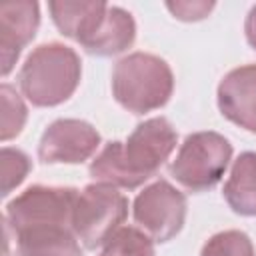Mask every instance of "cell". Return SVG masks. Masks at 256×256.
<instances>
[{"label":"cell","mask_w":256,"mask_h":256,"mask_svg":"<svg viewBox=\"0 0 256 256\" xmlns=\"http://www.w3.org/2000/svg\"><path fill=\"white\" fill-rule=\"evenodd\" d=\"M100 146L98 130L78 118L54 120L42 134L38 158L44 164H82Z\"/></svg>","instance_id":"8"},{"label":"cell","mask_w":256,"mask_h":256,"mask_svg":"<svg viewBox=\"0 0 256 256\" xmlns=\"http://www.w3.org/2000/svg\"><path fill=\"white\" fill-rule=\"evenodd\" d=\"M244 32H246V40H248V44L256 50V6H252L250 12H248V16H246Z\"/></svg>","instance_id":"20"},{"label":"cell","mask_w":256,"mask_h":256,"mask_svg":"<svg viewBox=\"0 0 256 256\" xmlns=\"http://www.w3.org/2000/svg\"><path fill=\"white\" fill-rule=\"evenodd\" d=\"M218 108L236 126L256 132V64L230 70L218 84Z\"/></svg>","instance_id":"10"},{"label":"cell","mask_w":256,"mask_h":256,"mask_svg":"<svg viewBox=\"0 0 256 256\" xmlns=\"http://www.w3.org/2000/svg\"><path fill=\"white\" fill-rule=\"evenodd\" d=\"M128 214V200L118 188L92 182L78 192L72 230L86 250H96L122 226Z\"/></svg>","instance_id":"5"},{"label":"cell","mask_w":256,"mask_h":256,"mask_svg":"<svg viewBox=\"0 0 256 256\" xmlns=\"http://www.w3.org/2000/svg\"><path fill=\"white\" fill-rule=\"evenodd\" d=\"M166 8L174 14V18L184 22H196L210 14L214 2H168Z\"/></svg>","instance_id":"19"},{"label":"cell","mask_w":256,"mask_h":256,"mask_svg":"<svg viewBox=\"0 0 256 256\" xmlns=\"http://www.w3.org/2000/svg\"><path fill=\"white\" fill-rule=\"evenodd\" d=\"M200 256H254V246L248 234L240 230H224L214 234L202 246Z\"/></svg>","instance_id":"17"},{"label":"cell","mask_w":256,"mask_h":256,"mask_svg":"<svg viewBox=\"0 0 256 256\" xmlns=\"http://www.w3.org/2000/svg\"><path fill=\"white\" fill-rule=\"evenodd\" d=\"M104 2H48L50 16L66 38L80 40L92 22L106 10Z\"/></svg>","instance_id":"14"},{"label":"cell","mask_w":256,"mask_h":256,"mask_svg":"<svg viewBox=\"0 0 256 256\" xmlns=\"http://www.w3.org/2000/svg\"><path fill=\"white\" fill-rule=\"evenodd\" d=\"M80 58L60 42L40 44L30 52L18 72L22 94L40 108L66 102L80 84Z\"/></svg>","instance_id":"2"},{"label":"cell","mask_w":256,"mask_h":256,"mask_svg":"<svg viewBox=\"0 0 256 256\" xmlns=\"http://www.w3.org/2000/svg\"><path fill=\"white\" fill-rule=\"evenodd\" d=\"M134 220L154 242L172 240L186 220V196L166 180H156L134 198Z\"/></svg>","instance_id":"7"},{"label":"cell","mask_w":256,"mask_h":256,"mask_svg":"<svg viewBox=\"0 0 256 256\" xmlns=\"http://www.w3.org/2000/svg\"><path fill=\"white\" fill-rule=\"evenodd\" d=\"M232 160V144L218 132H194L186 136L176 158L170 164V174L190 192L214 188Z\"/></svg>","instance_id":"4"},{"label":"cell","mask_w":256,"mask_h":256,"mask_svg":"<svg viewBox=\"0 0 256 256\" xmlns=\"http://www.w3.org/2000/svg\"><path fill=\"white\" fill-rule=\"evenodd\" d=\"M174 90V76L166 60L148 52H132L112 70V94L132 114L162 108Z\"/></svg>","instance_id":"3"},{"label":"cell","mask_w":256,"mask_h":256,"mask_svg":"<svg viewBox=\"0 0 256 256\" xmlns=\"http://www.w3.org/2000/svg\"><path fill=\"white\" fill-rule=\"evenodd\" d=\"M0 100H2V124H0V138L2 142H8L10 138L18 136L26 124V104L22 96L12 88L10 84L0 86Z\"/></svg>","instance_id":"16"},{"label":"cell","mask_w":256,"mask_h":256,"mask_svg":"<svg viewBox=\"0 0 256 256\" xmlns=\"http://www.w3.org/2000/svg\"><path fill=\"white\" fill-rule=\"evenodd\" d=\"M176 130L164 116L134 128L126 142H108L92 160L88 172L94 182L134 190L154 176L176 148Z\"/></svg>","instance_id":"1"},{"label":"cell","mask_w":256,"mask_h":256,"mask_svg":"<svg viewBox=\"0 0 256 256\" xmlns=\"http://www.w3.org/2000/svg\"><path fill=\"white\" fill-rule=\"evenodd\" d=\"M100 256H154V240L134 226H120L102 246Z\"/></svg>","instance_id":"15"},{"label":"cell","mask_w":256,"mask_h":256,"mask_svg":"<svg viewBox=\"0 0 256 256\" xmlns=\"http://www.w3.org/2000/svg\"><path fill=\"white\" fill-rule=\"evenodd\" d=\"M228 206L240 216H256V152H242L222 190Z\"/></svg>","instance_id":"13"},{"label":"cell","mask_w":256,"mask_h":256,"mask_svg":"<svg viewBox=\"0 0 256 256\" xmlns=\"http://www.w3.org/2000/svg\"><path fill=\"white\" fill-rule=\"evenodd\" d=\"M136 38V22L130 12L120 6H106V10L92 22L78 44L94 56H114L132 46Z\"/></svg>","instance_id":"11"},{"label":"cell","mask_w":256,"mask_h":256,"mask_svg":"<svg viewBox=\"0 0 256 256\" xmlns=\"http://www.w3.org/2000/svg\"><path fill=\"white\" fill-rule=\"evenodd\" d=\"M76 188L68 186H30L8 202L4 222L12 234L40 226H70L78 198Z\"/></svg>","instance_id":"6"},{"label":"cell","mask_w":256,"mask_h":256,"mask_svg":"<svg viewBox=\"0 0 256 256\" xmlns=\"http://www.w3.org/2000/svg\"><path fill=\"white\" fill-rule=\"evenodd\" d=\"M40 26V6L30 0L6 2L0 6V60L2 76L14 68L22 48H26Z\"/></svg>","instance_id":"9"},{"label":"cell","mask_w":256,"mask_h":256,"mask_svg":"<svg viewBox=\"0 0 256 256\" xmlns=\"http://www.w3.org/2000/svg\"><path fill=\"white\" fill-rule=\"evenodd\" d=\"M20 256H82L80 240L70 226H40L14 234Z\"/></svg>","instance_id":"12"},{"label":"cell","mask_w":256,"mask_h":256,"mask_svg":"<svg viewBox=\"0 0 256 256\" xmlns=\"http://www.w3.org/2000/svg\"><path fill=\"white\" fill-rule=\"evenodd\" d=\"M30 168H32L30 158L22 150L4 146L2 148V196H8L16 186H20L28 176Z\"/></svg>","instance_id":"18"}]
</instances>
